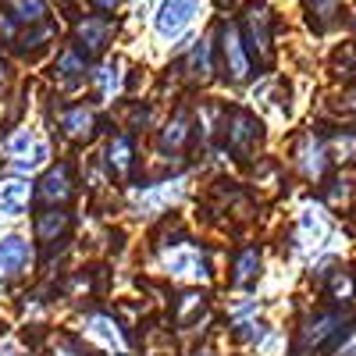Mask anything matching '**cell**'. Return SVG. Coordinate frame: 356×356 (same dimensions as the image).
<instances>
[{
  "label": "cell",
  "mask_w": 356,
  "mask_h": 356,
  "mask_svg": "<svg viewBox=\"0 0 356 356\" xmlns=\"http://www.w3.org/2000/svg\"><path fill=\"white\" fill-rule=\"evenodd\" d=\"M221 132H225V146H228V150L239 157V161L253 157L257 146L264 143V125L257 122L250 111H228Z\"/></svg>",
  "instance_id": "obj_1"
},
{
  "label": "cell",
  "mask_w": 356,
  "mask_h": 356,
  "mask_svg": "<svg viewBox=\"0 0 356 356\" xmlns=\"http://www.w3.org/2000/svg\"><path fill=\"white\" fill-rule=\"evenodd\" d=\"M246 36H243V47L246 54L253 57L257 65H267L271 61V15H267L264 8H253L243 22Z\"/></svg>",
  "instance_id": "obj_2"
},
{
  "label": "cell",
  "mask_w": 356,
  "mask_h": 356,
  "mask_svg": "<svg viewBox=\"0 0 356 356\" xmlns=\"http://www.w3.org/2000/svg\"><path fill=\"white\" fill-rule=\"evenodd\" d=\"M164 264H168V271L178 275V278H193V282L211 278V264H207V257L196 246H189V243H175L171 253L164 257Z\"/></svg>",
  "instance_id": "obj_3"
},
{
  "label": "cell",
  "mask_w": 356,
  "mask_h": 356,
  "mask_svg": "<svg viewBox=\"0 0 356 356\" xmlns=\"http://www.w3.org/2000/svg\"><path fill=\"white\" fill-rule=\"evenodd\" d=\"M221 61H225V75L232 82H243L250 75V54L243 47V36H239V25H221Z\"/></svg>",
  "instance_id": "obj_4"
},
{
  "label": "cell",
  "mask_w": 356,
  "mask_h": 356,
  "mask_svg": "<svg viewBox=\"0 0 356 356\" xmlns=\"http://www.w3.org/2000/svg\"><path fill=\"white\" fill-rule=\"evenodd\" d=\"M111 36H114V22H107V18H82L75 25V43H79V54L86 57V61L104 54Z\"/></svg>",
  "instance_id": "obj_5"
},
{
  "label": "cell",
  "mask_w": 356,
  "mask_h": 356,
  "mask_svg": "<svg viewBox=\"0 0 356 356\" xmlns=\"http://www.w3.org/2000/svg\"><path fill=\"white\" fill-rule=\"evenodd\" d=\"M193 15H196V0H164L161 15H157V33H161L164 40L178 36V33H182V29L193 22Z\"/></svg>",
  "instance_id": "obj_6"
},
{
  "label": "cell",
  "mask_w": 356,
  "mask_h": 356,
  "mask_svg": "<svg viewBox=\"0 0 356 356\" xmlns=\"http://www.w3.org/2000/svg\"><path fill=\"white\" fill-rule=\"evenodd\" d=\"M40 200L43 203H68L75 196V186H72V164H57L50 168L43 178H40Z\"/></svg>",
  "instance_id": "obj_7"
},
{
  "label": "cell",
  "mask_w": 356,
  "mask_h": 356,
  "mask_svg": "<svg viewBox=\"0 0 356 356\" xmlns=\"http://www.w3.org/2000/svg\"><path fill=\"white\" fill-rule=\"evenodd\" d=\"M339 328H342V314H314L303 328H300V353L317 349L324 339L339 335Z\"/></svg>",
  "instance_id": "obj_8"
},
{
  "label": "cell",
  "mask_w": 356,
  "mask_h": 356,
  "mask_svg": "<svg viewBox=\"0 0 356 356\" xmlns=\"http://www.w3.org/2000/svg\"><path fill=\"white\" fill-rule=\"evenodd\" d=\"M97 114L89 111L86 104H72L65 114H61V129H65V136L68 139H79V143H89L93 139V132H97Z\"/></svg>",
  "instance_id": "obj_9"
},
{
  "label": "cell",
  "mask_w": 356,
  "mask_h": 356,
  "mask_svg": "<svg viewBox=\"0 0 356 356\" xmlns=\"http://www.w3.org/2000/svg\"><path fill=\"white\" fill-rule=\"evenodd\" d=\"M203 314H207V296L203 292H182L171 307V321L178 328H196Z\"/></svg>",
  "instance_id": "obj_10"
},
{
  "label": "cell",
  "mask_w": 356,
  "mask_h": 356,
  "mask_svg": "<svg viewBox=\"0 0 356 356\" xmlns=\"http://www.w3.org/2000/svg\"><path fill=\"white\" fill-rule=\"evenodd\" d=\"M107 164H111V171L118 178H129L132 175V168H136V146H132L129 136H114L107 143Z\"/></svg>",
  "instance_id": "obj_11"
},
{
  "label": "cell",
  "mask_w": 356,
  "mask_h": 356,
  "mask_svg": "<svg viewBox=\"0 0 356 356\" xmlns=\"http://www.w3.org/2000/svg\"><path fill=\"white\" fill-rule=\"evenodd\" d=\"M29 264V243L18 239V235H8V239H0V275H18L25 271Z\"/></svg>",
  "instance_id": "obj_12"
},
{
  "label": "cell",
  "mask_w": 356,
  "mask_h": 356,
  "mask_svg": "<svg viewBox=\"0 0 356 356\" xmlns=\"http://www.w3.org/2000/svg\"><path fill=\"white\" fill-rule=\"evenodd\" d=\"M36 239L40 243H57V239H65V232L72 228V214L65 211H43L36 214Z\"/></svg>",
  "instance_id": "obj_13"
},
{
  "label": "cell",
  "mask_w": 356,
  "mask_h": 356,
  "mask_svg": "<svg viewBox=\"0 0 356 356\" xmlns=\"http://www.w3.org/2000/svg\"><path fill=\"white\" fill-rule=\"evenodd\" d=\"M260 278V253L250 246V250H243L239 257H235V267H232V285L235 289H246V285H253Z\"/></svg>",
  "instance_id": "obj_14"
},
{
  "label": "cell",
  "mask_w": 356,
  "mask_h": 356,
  "mask_svg": "<svg viewBox=\"0 0 356 356\" xmlns=\"http://www.w3.org/2000/svg\"><path fill=\"white\" fill-rule=\"evenodd\" d=\"M29 200H33V186L29 182H11L0 189V214H22Z\"/></svg>",
  "instance_id": "obj_15"
},
{
  "label": "cell",
  "mask_w": 356,
  "mask_h": 356,
  "mask_svg": "<svg viewBox=\"0 0 356 356\" xmlns=\"http://www.w3.org/2000/svg\"><path fill=\"white\" fill-rule=\"evenodd\" d=\"M324 164H328V157H324V146L317 139H303L300 146V171L307 178H321L324 175Z\"/></svg>",
  "instance_id": "obj_16"
},
{
  "label": "cell",
  "mask_w": 356,
  "mask_h": 356,
  "mask_svg": "<svg viewBox=\"0 0 356 356\" xmlns=\"http://www.w3.org/2000/svg\"><path fill=\"white\" fill-rule=\"evenodd\" d=\"M307 11H310V25L317 33H324V29L335 25V18L342 11V0H307Z\"/></svg>",
  "instance_id": "obj_17"
},
{
  "label": "cell",
  "mask_w": 356,
  "mask_h": 356,
  "mask_svg": "<svg viewBox=\"0 0 356 356\" xmlns=\"http://www.w3.org/2000/svg\"><path fill=\"white\" fill-rule=\"evenodd\" d=\"M86 332L93 335V339H100L104 346H111V349H114V346H125V335L118 332V324H114L111 317H89V321H86Z\"/></svg>",
  "instance_id": "obj_18"
},
{
  "label": "cell",
  "mask_w": 356,
  "mask_h": 356,
  "mask_svg": "<svg viewBox=\"0 0 356 356\" xmlns=\"http://www.w3.org/2000/svg\"><path fill=\"white\" fill-rule=\"evenodd\" d=\"M189 139V114L186 111H178L171 122H168V129H164V136H161V146L164 150H178Z\"/></svg>",
  "instance_id": "obj_19"
},
{
  "label": "cell",
  "mask_w": 356,
  "mask_h": 356,
  "mask_svg": "<svg viewBox=\"0 0 356 356\" xmlns=\"http://www.w3.org/2000/svg\"><path fill=\"white\" fill-rule=\"evenodd\" d=\"M8 15L18 18V22H43L47 4L43 0H8Z\"/></svg>",
  "instance_id": "obj_20"
},
{
  "label": "cell",
  "mask_w": 356,
  "mask_h": 356,
  "mask_svg": "<svg viewBox=\"0 0 356 356\" xmlns=\"http://www.w3.org/2000/svg\"><path fill=\"white\" fill-rule=\"evenodd\" d=\"M54 72L61 75V79H68V82H75V79H79V72H86V57H82L79 50H65L61 57H57Z\"/></svg>",
  "instance_id": "obj_21"
},
{
  "label": "cell",
  "mask_w": 356,
  "mask_h": 356,
  "mask_svg": "<svg viewBox=\"0 0 356 356\" xmlns=\"http://www.w3.org/2000/svg\"><path fill=\"white\" fill-rule=\"evenodd\" d=\"M353 292H356V282H353L349 271H335L328 278V296H332V300H349Z\"/></svg>",
  "instance_id": "obj_22"
},
{
  "label": "cell",
  "mask_w": 356,
  "mask_h": 356,
  "mask_svg": "<svg viewBox=\"0 0 356 356\" xmlns=\"http://www.w3.org/2000/svg\"><path fill=\"white\" fill-rule=\"evenodd\" d=\"M189 75H193V79H207V75H211V47H207V43H200V47L193 50Z\"/></svg>",
  "instance_id": "obj_23"
},
{
  "label": "cell",
  "mask_w": 356,
  "mask_h": 356,
  "mask_svg": "<svg viewBox=\"0 0 356 356\" xmlns=\"http://www.w3.org/2000/svg\"><path fill=\"white\" fill-rule=\"evenodd\" d=\"M332 356H356V324L332 346Z\"/></svg>",
  "instance_id": "obj_24"
},
{
  "label": "cell",
  "mask_w": 356,
  "mask_h": 356,
  "mask_svg": "<svg viewBox=\"0 0 356 356\" xmlns=\"http://www.w3.org/2000/svg\"><path fill=\"white\" fill-rule=\"evenodd\" d=\"M335 68H342V75H356V47H346L335 54Z\"/></svg>",
  "instance_id": "obj_25"
},
{
  "label": "cell",
  "mask_w": 356,
  "mask_h": 356,
  "mask_svg": "<svg viewBox=\"0 0 356 356\" xmlns=\"http://www.w3.org/2000/svg\"><path fill=\"white\" fill-rule=\"evenodd\" d=\"M29 146H33V132H29V129H22L18 136H11L8 150H11V154H18V150H29Z\"/></svg>",
  "instance_id": "obj_26"
},
{
  "label": "cell",
  "mask_w": 356,
  "mask_h": 356,
  "mask_svg": "<svg viewBox=\"0 0 356 356\" xmlns=\"http://www.w3.org/2000/svg\"><path fill=\"white\" fill-rule=\"evenodd\" d=\"M97 82H100V89H104V93H111V89L118 86V72L107 65V68H100V75H97Z\"/></svg>",
  "instance_id": "obj_27"
},
{
  "label": "cell",
  "mask_w": 356,
  "mask_h": 356,
  "mask_svg": "<svg viewBox=\"0 0 356 356\" xmlns=\"http://www.w3.org/2000/svg\"><path fill=\"white\" fill-rule=\"evenodd\" d=\"M93 8H100V11H114L118 8V0H89Z\"/></svg>",
  "instance_id": "obj_28"
},
{
  "label": "cell",
  "mask_w": 356,
  "mask_h": 356,
  "mask_svg": "<svg viewBox=\"0 0 356 356\" xmlns=\"http://www.w3.org/2000/svg\"><path fill=\"white\" fill-rule=\"evenodd\" d=\"M193 356H211V353H193Z\"/></svg>",
  "instance_id": "obj_29"
},
{
  "label": "cell",
  "mask_w": 356,
  "mask_h": 356,
  "mask_svg": "<svg viewBox=\"0 0 356 356\" xmlns=\"http://www.w3.org/2000/svg\"><path fill=\"white\" fill-rule=\"evenodd\" d=\"M0 75H4V65H0Z\"/></svg>",
  "instance_id": "obj_30"
},
{
  "label": "cell",
  "mask_w": 356,
  "mask_h": 356,
  "mask_svg": "<svg viewBox=\"0 0 356 356\" xmlns=\"http://www.w3.org/2000/svg\"><path fill=\"white\" fill-rule=\"evenodd\" d=\"M4 356H15V353H4Z\"/></svg>",
  "instance_id": "obj_31"
},
{
  "label": "cell",
  "mask_w": 356,
  "mask_h": 356,
  "mask_svg": "<svg viewBox=\"0 0 356 356\" xmlns=\"http://www.w3.org/2000/svg\"><path fill=\"white\" fill-rule=\"evenodd\" d=\"M221 4H228V0H221Z\"/></svg>",
  "instance_id": "obj_32"
},
{
  "label": "cell",
  "mask_w": 356,
  "mask_h": 356,
  "mask_svg": "<svg viewBox=\"0 0 356 356\" xmlns=\"http://www.w3.org/2000/svg\"><path fill=\"white\" fill-rule=\"evenodd\" d=\"M353 25H356V18H353Z\"/></svg>",
  "instance_id": "obj_33"
}]
</instances>
